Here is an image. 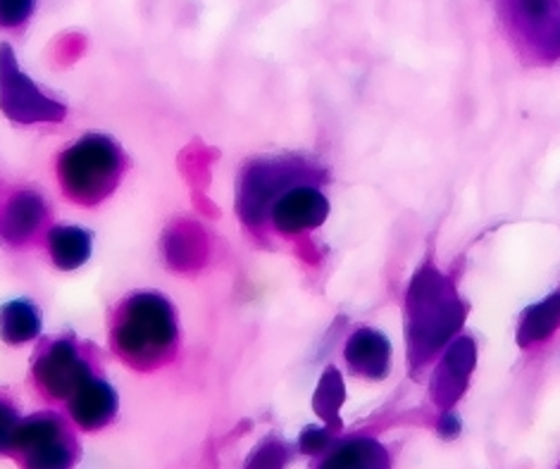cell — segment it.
I'll list each match as a JSON object with an SVG mask.
<instances>
[{
    "mask_svg": "<svg viewBox=\"0 0 560 469\" xmlns=\"http://www.w3.org/2000/svg\"><path fill=\"white\" fill-rule=\"evenodd\" d=\"M42 331V313L32 301H10L0 307V337L10 345L32 341Z\"/></svg>",
    "mask_w": 560,
    "mask_h": 469,
    "instance_id": "obj_14",
    "label": "cell"
},
{
    "mask_svg": "<svg viewBox=\"0 0 560 469\" xmlns=\"http://www.w3.org/2000/svg\"><path fill=\"white\" fill-rule=\"evenodd\" d=\"M477 348L472 339L460 337L448 345V351L432 377V396L439 406H451L468 388V377L475 370Z\"/></svg>",
    "mask_w": 560,
    "mask_h": 469,
    "instance_id": "obj_9",
    "label": "cell"
},
{
    "mask_svg": "<svg viewBox=\"0 0 560 469\" xmlns=\"http://www.w3.org/2000/svg\"><path fill=\"white\" fill-rule=\"evenodd\" d=\"M329 203L327 198L319 194L315 186L303 184L296 189L287 191L277 200L270 212V220L277 232L282 234H301L315 230V226L327 220Z\"/></svg>",
    "mask_w": 560,
    "mask_h": 469,
    "instance_id": "obj_8",
    "label": "cell"
},
{
    "mask_svg": "<svg viewBox=\"0 0 560 469\" xmlns=\"http://www.w3.org/2000/svg\"><path fill=\"white\" fill-rule=\"evenodd\" d=\"M311 167L293 157H260L244 169L238 181V214L248 226L270 220L272 206L287 191L308 184Z\"/></svg>",
    "mask_w": 560,
    "mask_h": 469,
    "instance_id": "obj_4",
    "label": "cell"
},
{
    "mask_svg": "<svg viewBox=\"0 0 560 469\" xmlns=\"http://www.w3.org/2000/svg\"><path fill=\"white\" fill-rule=\"evenodd\" d=\"M327 444H329V434L325 432V429L308 426L301 436V450L303 453H319Z\"/></svg>",
    "mask_w": 560,
    "mask_h": 469,
    "instance_id": "obj_22",
    "label": "cell"
},
{
    "mask_svg": "<svg viewBox=\"0 0 560 469\" xmlns=\"http://www.w3.org/2000/svg\"><path fill=\"white\" fill-rule=\"evenodd\" d=\"M15 450L22 453L24 469H72L74 441L58 414H34L24 420Z\"/></svg>",
    "mask_w": 560,
    "mask_h": 469,
    "instance_id": "obj_6",
    "label": "cell"
},
{
    "mask_svg": "<svg viewBox=\"0 0 560 469\" xmlns=\"http://www.w3.org/2000/svg\"><path fill=\"white\" fill-rule=\"evenodd\" d=\"M22 422L24 420L20 418L18 410L12 408L10 400L0 398V455L15 450Z\"/></svg>",
    "mask_w": 560,
    "mask_h": 469,
    "instance_id": "obj_19",
    "label": "cell"
},
{
    "mask_svg": "<svg viewBox=\"0 0 560 469\" xmlns=\"http://www.w3.org/2000/svg\"><path fill=\"white\" fill-rule=\"evenodd\" d=\"M439 432L444 436H456L460 432V424L456 420V414H444L442 422H439Z\"/></svg>",
    "mask_w": 560,
    "mask_h": 469,
    "instance_id": "obj_23",
    "label": "cell"
},
{
    "mask_svg": "<svg viewBox=\"0 0 560 469\" xmlns=\"http://www.w3.org/2000/svg\"><path fill=\"white\" fill-rule=\"evenodd\" d=\"M34 377L48 396L70 400L93 374L82 355H79L77 345L70 339H58L36 357Z\"/></svg>",
    "mask_w": 560,
    "mask_h": 469,
    "instance_id": "obj_7",
    "label": "cell"
},
{
    "mask_svg": "<svg viewBox=\"0 0 560 469\" xmlns=\"http://www.w3.org/2000/svg\"><path fill=\"white\" fill-rule=\"evenodd\" d=\"M175 307L160 293H135L119 305L113 325V348L139 370L167 363L177 348Z\"/></svg>",
    "mask_w": 560,
    "mask_h": 469,
    "instance_id": "obj_2",
    "label": "cell"
},
{
    "mask_svg": "<svg viewBox=\"0 0 560 469\" xmlns=\"http://www.w3.org/2000/svg\"><path fill=\"white\" fill-rule=\"evenodd\" d=\"M463 303L434 265H422L406 293V339L412 363L436 353L463 325Z\"/></svg>",
    "mask_w": 560,
    "mask_h": 469,
    "instance_id": "obj_1",
    "label": "cell"
},
{
    "mask_svg": "<svg viewBox=\"0 0 560 469\" xmlns=\"http://www.w3.org/2000/svg\"><path fill=\"white\" fill-rule=\"evenodd\" d=\"M389 455L372 438H353L339 446L319 469H389Z\"/></svg>",
    "mask_w": 560,
    "mask_h": 469,
    "instance_id": "obj_16",
    "label": "cell"
},
{
    "mask_svg": "<svg viewBox=\"0 0 560 469\" xmlns=\"http://www.w3.org/2000/svg\"><path fill=\"white\" fill-rule=\"evenodd\" d=\"M36 0H0V26L15 30L32 17Z\"/></svg>",
    "mask_w": 560,
    "mask_h": 469,
    "instance_id": "obj_21",
    "label": "cell"
},
{
    "mask_svg": "<svg viewBox=\"0 0 560 469\" xmlns=\"http://www.w3.org/2000/svg\"><path fill=\"white\" fill-rule=\"evenodd\" d=\"M48 218L46 200L36 191H20L8 200V206L0 210V238L5 244L22 246L42 230Z\"/></svg>",
    "mask_w": 560,
    "mask_h": 469,
    "instance_id": "obj_10",
    "label": "cell"
},
{
    "mask_svg": "<svg viewBox=\"0 0 560 469\" xmlns=\"http://www.w3.org/2000/svg\"><path fill=\"white\" fill-rule=\"evenodd\" d=\"M48 250L60 270H77L91 256V234L79 226H52L48 232Z\"/></svg>",
    "mask_w": 560,
    "mask_h": 469,
    "instance_id": "obj_15",
    "label": "cell"
},
{
    "mask_svg": "<svg viewBox=\"0 0 560 469\" xmlns=\"http://www.w3.org/2000/svg\"><path fill=\"white\" fill-rule=\"evenodd\" d=\"M513 15L544 46L560 48V0H509Z\"/></svg>",
    "mask_w": 560,
    "mask_h": 469,
    "instance_id": "obj_13",
    "label": "cell"
},
{
    "mask_svg": "<svg viewBox=\"0 0 560 469\" xmlns=\"http://www.w3.org/2000/svg\"><path fill=\"white\" fill-rule=\"evenodd\" d=\"M343 403V382L339 377V372L331 367L323 374V382H319L315 398H313V406L317 410L319 418L325 422H339V408Z\"/></svg>",
    "mask_w": 560,
    "mask_h": 469,
    "instance_id": "obj_18",
    "label": "cell"
},
{
    "mask_svg": "<svg viewBox=\"0 0 560 469\" xmlns=\"http://www.w3.org/2000/svg\"><path fill=\"white\" fill-rule=\"evenodd\" d=\"M0 110L12 122H60L68 115V107L48 98L30 77H26L15 60L10 46H0Z\"/></svg>",
    "mask_w": 560,
    "mask_h": 469,
    "instance_id": "obj_5",
    "label": "cell"
},
{
    "mask_svg": "<svg viewBox=\"0 0 560 469\" xmlns=\"http://www.w3.org/2000/svg\"><path fill=\"white\" fill-rule=\"evenodd\" d=\"M58 174L62 191H68L72 200L96 206L122 179V151L103 133H89L60 155Z\"/></svg>",
    "mask_w": 560,
    "mask_h": 469,
    "instance_id": "obj_3",
    "label": "cell"
},
{
    "mask_svg": "<svg viewBox=\"0 0 560 469\" xmlns=\"http://www.w3.org/2000/svg\"><path fill=\"white\" fill-rule=\"evenodd\" d=\"M343 355L349 367L365 379H384L392 370V345L375 329H358Z\"/></svg>",
    "mask_w": 560,
    "mask_h": 469,
    "instance_id": "obj_12",
    "label": "cell"
},
{
    "mask_svg": "<svg viewBox=\"0 0 560 469\" xmlns=\"http://www.w3.org/2000/svg\"><path fill=\"white\" fill-rule=\"evenodd\" d=\"M560 327V293H553L546 301L527 307L520 321L517 339L520 343H537L549 339Z\"/></svg>",
    "mask_w": 560,
    "mask_h": 469,
    "instance_id": "obj_17",
    "label": "cell"
},
{
    "mask_svg": "<svg viewBox=\"0 0 560 469\" xmlns=\"http://www.w3.org/2000/svg\"><path fill=\"white\" fill-rule=\"evenodd\" d=\"M70 414L86 432H96V429L110 424L117 414V394L110 384L91 377L70 398Z\"/></svg>",
    "mask_w": 560,
    "mask_h": 469,
    "instance_id": "obj_11",
    "label": "cell"
},
{
    "mask_svg": "<svg viewBox=\"0 0 560 469\" xmlns=\"http://www.w3.org/2000/svg\"><path fill=\"white\" fill-rule=\"evenodd\" d=\"M289 460V448L282 441H265V444L253 453L248 460V469H284Z\"/></svg>",
    "mask_w": 560,
    "mask_h": 469,
    "instance_id": "obj_20",
    "label": "cell"
}]
</instances>
